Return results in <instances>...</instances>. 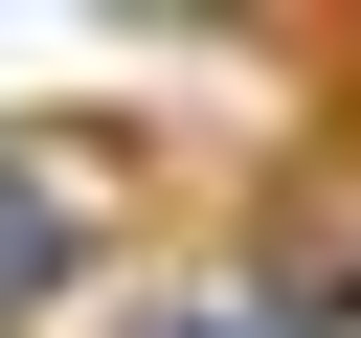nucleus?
<instances>
[{"mask_svg":"<svg viewBox=\"0 0 361 338\" xmlns=\"http://www.w3.org/2000/svg\"><path fill=\"white\" fill-rule=\"evenodd\" d=\"M271 338H361V225H293L271 248Z\"/></svg>","mask_w":361,"mask_h":338,"instance_id":"obj_1","label":"nucleus"},{"mask_svg":"<svg viewBox=\"0 0 361 338\" xmlns=\"http://www.w3.org/2000/svg\"><path fill=\"white\" fill-rule=\"evenodd\" d=\"M135 338H271V315H226V293H135Z\"/></svg>","mask_w":361,"mask_h":338,"instance_id":"obj_2","label":"nucleus"}]
</instances>
